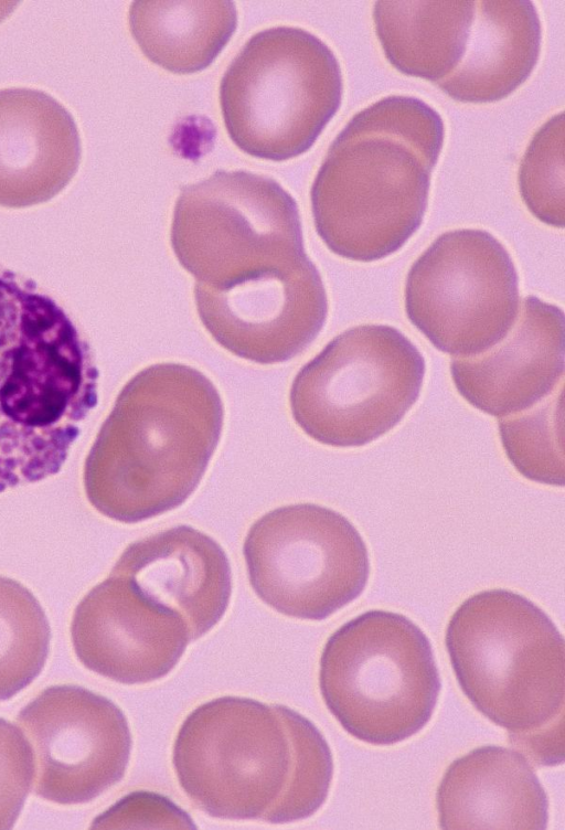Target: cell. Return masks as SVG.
<instances>
[{
	"label": "cell",
	"instance_id": "1",
	"mask_svg": "<svg viewBox=\"0 0 565 830\" xmlns=\"http://www.w3.org/2000/svg\"><path fill=\"white\" fill-rule=\"evenodd\" d=\"M224 408L199 370L158 363L118 394L84 465V489L103 515L141 522L182 504L221 438Z\"/></svg>",
	"mask_w": 565,
	"mask_h": 830
},
{
	"label": "cell",
	"instance_id": "2",
	"mask_svg": "<svg viewBox=\"0 0 565 830\" xmlns=\"http://www.w3.org/2000/svg\"><path fill=\"white\" fill-rule=\"evenodd\" d=\"M440 115L388 96L354 115L331 143L310 199L318 235L334 254L373 262L420 226L444 141Z\"/></svg>",
	"mask_w": 565,
	"mask_h": 830
},
{
	"label": "cell",
	"instance_id": "3",
	"mask_svg": "<svg viewBox=\"0 0 565 830\" xmlns=\"http://www.w3.org/2000/svg\"><path fill=\"white\" fill-rule=\"evenodd\" d=\"M98 370L71 316L0 266V492L60 471L96 406Z\"/></svg>",
	"mask_w": 565,
	"mask_h": 830
},
{
	"label": "cell",
	"instance_id": "4",
	"mask_svg": "<svg viewBox=\"0 0 565 830\" xmlns=\"http://www.w3.org/2000/svg\"><path fill=\"white\" fill-rule=\"evenodd\" d=\"M446 649L473 706L511 735L563 723L565 645L550 617L524 596L488 589L449 619Z\"/></svg>",
	"mask_w": 565,
	"mask_h": 830
},
{
	"label": "cell",
	"instance_id": "5",
	"mask_svg": "<svg viewBox=\"0 0 565 830\" xmlns=\"http://www.w3.org/2000/svg\"><path fill=\"white\" fill-rule=\"evenodd\" d=\"M324 704L353 737L392 745L430 720L440 692L431 645L407 617L370 610L327 640L319 668Z\"/></svg>",
	"mask_w": 565,
	"mask_h": 830
},
{
	"label": "cell",
	"instance_id": "6",
	"mask_svg": "<svg viewBox=\"0 0 565 830\" xmlns=\"http://www.w3.org/2000/svg\"><path fill=\"white\" fill-rule=\"evenodd\" d=\"M339 62L312 33L275 26L252 36L220 85L223 121L244 152L281 161L307 151L340 107Z\"/></svg>",
	"mask_w": 565,
	"mask_h": 830
},
{
	"label": "cell",
	"instance_id": "7",
	"mask_svg": "<svg viewBox=\"0 0 565 830\" xmlns=\"http://www.w3.org/2000/svg\"><path fill=\"white\" fill-rule=\"evenodd\" d=\"M424 374L422 353L397 329L353 327L299 370L291 414L316 441L360 447L401 422L419 396Z\"/></svg>",
	"mask_w": 565,
	"mask_h": 830
},
{
	"label": "cell",
	"instance_id": "8",
	"mask_svg": "<svg viewBox=\"0 0 565 830\" xmlns=\"http://www.w3.org/2000/svg\"><path fill=\"white\" fill-rule=\"evenodd\" d=\"M171 246L196 283L218 286L307 256L294 198L275 180L216 171L177 199Z\"/></svg>",
	"mask_w": 565,
	"mask_h": 830
},
{
	"label": "cell",
	"instance_id": "9",
	"mask_svg": "<svg viewBox=\"0 0 565 830\" xmlns=\"http://www.w3.org/2000/svg\"><path fill=\"white\" fill-rule=\"evenodd\" d=\"M172 763L180 787L206 815L263 820L286 788L292 751L275 705L222 696L186 716Z\"/></svg>",
	"mask_w": 565,
	"mask_h": 830
},
{
	"label": "cell",
	"instance_id": "10",
	"mask_svg": "<svg viewBox=\"0 0 565 830\" xmlns=\"http://www.w3.org/2000/svg\"><path fill=\"white\" fill-rule=\"evenodd\" d=\"M256 595L276 611L321 620L364 590L366 545L339 512L313 503L277 508L256 520L243 545Z\"/></svg>",
	"mask_w": 565,
	"mask_h": 830
},
{
	"label": "cell",
	"instance_id": "11",
	"mask_svg": "<svg viewBox=\"0 0 565 830\" xmlns=\"http://www.w3.org/2000/svg\"><path fill=\"white\" fill-rule=\"evenodd\" d=\"M519 278L490 233L462 228L438 236L412 265L405 284L409 321L439 351L480 354L501 341L519 312Z\"/></svg>",
	"mask_w": 565,
	"mask_h": 830
},
{
	"label": "cell",
	"instance_id": "12",
	"mask_svg": "<svg viewBox=\"0 0 565 830\" xmlns=\"http://www.w3.org/2000/svg\"><path fill=\"white\" fill-rule=\"evenodd\" d=\"M17 723L32 752L33 790L49 801H90L126 772L131 751L126 716L87 689L50 687L20 711Z\"/></svg>",
	"mask_w": 565,
	"mask_h": 830
},
{
	"label": "cell",
	"instance_id": "13",
	"mask_svg": "<svg viewBox=\"0 0 565 830\" xmlns=\"http://www.w3.org/2000/svg\"><path fill=\"white\" fill-rule=\"evenodd\" d=\"M194 300L203 326L218 344L260 364L301 353L328 313L321 276L308 256L225 285L195 283Z\"/></svg>",
	"mask_w": 565,
	"mask_h": 830
},
{
	"label": "cell",
	"instance_id": "14",
	"mask_svg": "<svg viewBox=\"0 0 565 830\" xmlns=\"http://www.w3.org/2000/svg\"><path fill=\"white\" fill-rule=\"evenodd\" d=\"M71 636L87 669L125 684L167 675L191 640L181 616L152 602L129 578L111 573L75 608Z\"/></svg>",
	"mask_w": 565,
	"mask_h": 830
},
{
	"label": "cell",
	"instance_id": "15",
	"mask_svg": "<svg viewBox=\"0 0 565 830\" xmlns=\"http://www.w3.org/2000/svg\"><path fill=\"white\" fill-rule=\"evenodd\" d=\"M508 334L487 351L454 358L459 394L479 411L503 417L526 409L564 380V313L535 296L523 299Z\"/></svg>",
	"mask_w": 565,
	"mask_h": 830
},
{
	"label": "cell",
	"instance_id": "16",
	"mask_svg": "<svg viewBox=\"0 0 565 830\" xmlns=\"http://www.w3.org/2000/svg\"><path fill=\"white\" fill-rule=\"evenodd\" d=\"M110 573L129 578L152 602L181 616L191 640L204 636L221 620L232 594L231 566L224 550L189 525L131 543Z\"/></svg>",
	"mask_w": 565,
	"mask_h": 830
},
{
	"label": "cell",
	"instance_id": "17",
	"mask_svg": "<svg viewBox=\"0 0 565 830\" xmlns=\"http://www.w3.org/2000/svg\"><path fill=\"white\" fill-rule=\"evenodd\" d=\"M81 139L71 113L39 89L0 91V206L58 194L77 172Z\"/></svg>",
	"mask_w": 565,
	"mask_h": 830
},
{
	"label": "cell",
	"instance_id": "18",
	"mask_svg": "<svg viewBox=\"0 0 565 830\" xmlns=\"http://www.w3.org/2000/svg\"><path fill=\"white\" fill-rule=\"evenodd\" d=\"M441 829L544 830L548 799L520 752L487 745L455 759L436 792Z\"/></svg>",
	"mask_w": 565,
	"mask_h": 830
},
{
	"label": "cell",
	"instance_id": "19",
	"mask_svg": "<svg viewBox=\"0 0 565 830\" xmlns=\"http://www.w3.org/2000/svg\"><path fill=\"white\" fill-rule=\"evenodd\" d=\"M542 26L527 0L475 1L465 56L438 87L462 103H491L515 91L535 67Z\"/></svg>",
	"mask_w": 565,
	"mask_h": 830
},
{
	"label": "cell",
	"instance_id": "20",
	"mask_svg": "<svg viewBox=\"0 0 565 830\" xmlns=\"http://www.w3.org/2000/svg\"><path fill=\"white\" fill-rule=\"evenodd\" d=\"M475 1H376L373 21L387 61L405 75L439 83L462 61Z\"/></svg>",
	"mask_w": 565,
	"mask_h": 830
},
{
	"label": "cell",
	"instance_id": "21",
	"mask_svg": "<svg viewBox=\"0 0 565 830\" xmlns=\"http://www.w3.org/2000/svg\"><path fill=\"white\" fill-rule=\"evenodd\" d=\"M130 32L146 57L177 74L204 70L235 31L232 1H135L128 13Z\"/></svg>",
	"mask_w": 565,
	"mask_h": 830
},
{
	"label": "cell",
	"instance_id": "22",
	"mask_svg": "<svg viewBox=\"0 0 565 830\" xmlns=\"http://www.w3.org/2000/svg\"><path fill=\"white\" fill-rule=\"evenodd\" d=\"M51 629L35 596L0 576V700L28 687L45 664Z\"/></svg>",
	"mask_w": 565,
	"mask_h": 830
},
{
	"label": "cell",
	"instance_id": "23",
	"mask_svg": "<svg viewBox=\"0 0 565 830\" xmlns=\"http://www.w3.org/2000/svg\"><path fill=\"white\" fill-rule=\"evenodd\" d=\"M563 389L564 380L533 406L498 422L511 464L523 477L544 485H564Z\"/></svg>",
	"mask_w": 565,
	"mask_h": 830
},
{
	"label": "cell",
	"instance_id": "24",
	"mask_svg": "<svg viewBox=\"0 0 565 830\" xmlns=\"http://www.w3.org/2000/svg\"><path fill=\"white\" fill-rule=\"evenodd\" d=\"M289 736L292 767L286 788L264 817L285 823L312 816L326 801L333 776L331 749L321 732L305 716L285 705H275Z\"/></svg>",
	"mask_w": 565,
	"mask_h": 830
},
{
	"label": "cell",
	"instance_id": "25",
	"mask_svg": "<svg viewBox=\"0 0 565 830\" xmlns=\"http://www.w3.org/2000/svg\"><path fill=\"white\" fill-rule=\"evenodd\" d=\"M564 113L550 118L533 136L519 169V189L529 211L541 222L563 228Z\"/></svg>",
	"mask_w": 565,
	"mask_h": 830
},
{
	"label": "cell",
	"instance_id": "26",
	"mask_svg": "<svg viewBox=\"0 0 565 830\" xmlns=\"http://www.w3.org/2000/svg\"><path fill=\"white\" fill-rule=\"evenodd\" d=\"M33 778L31 748L20 731L0 719V830L13 827Z\"/></svg>",
	"mask_w": 565,
	"mask_h": 830
},
{
	"label": "cell",
	"instance_id": "27",
	"mask_svg": "<svg viewBox=\"0 0 565 830\" xmlns=\"http://www.w3.org/2000/svg\"><path fill=\"white\" fill-rule=\"evenodd\" d=\"M92 828H195L191 817L168 798L149 791L127 795L100 815Z\"/></svg>",
	"mask_w": 565,
	"mask_h": 830
}]
</instances>
